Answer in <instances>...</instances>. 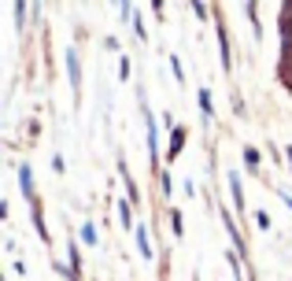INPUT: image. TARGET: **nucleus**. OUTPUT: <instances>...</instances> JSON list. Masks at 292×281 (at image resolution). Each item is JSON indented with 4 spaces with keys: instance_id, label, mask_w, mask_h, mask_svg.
Returning a JSON list of instances; mask_svg holds the SVG:
<instances>
[{
    "instance_id": "f257e3e1",
    "label": "nucleus",
    "mask_w": 292,
    "mask_h": 281,
    "mask_svg": "<svg viewBox=\"0 0 292 281\" xmlns=\"http://www.w3.org/2000/svg\"><path fill=\"white\" fill-rule=\"evenodd\" d=\"M181 145H185V130H174V133H171V155H178Z\"/></svg>"
},
{
    "instance_id": "7ed1b4c3",
    "label": "nucleus",
    "mask_w": 292,
    "mask_h": 281,
    "mask_svg": "<svg viewBox=\"0 0 292 281\" xmlns=\"http://www.w3.org/2000/svg\"><path fill=\"white\" fill-rule=\"evenodd\" d=\"M137 244H141V252H144V255H152V241H148V233H144V229H137Z\"/></svg>"
},
{
    "instance_id": "20e7f679",
    "label": "nucleus",
    "mask_w": 292,
    "mask_h": 281,
    "mask_svg": "<svg viewBox=\"0 0 292 281\" xmlns=\"http://www.w3.org/2000/svg\"><path fill=\"white\" fill-rule=\"evenodd\" d=\"M22 189H26V196H30V189H34V178H30V170H22Z\"/></svg>"
},
{
    "instance_id": "f03ea898",
    "label": "nucleus",
    "mask_w": 292,
    "mask_h": 281,
    "mask_svg": "<svg viewBox=\"0 0 292 281\" xmlns=\"http://www.w3.org/2000/svg\"><path fill=\"white\" fill-rule=\"evenodd\" d=\"M67 67H70V82L78 85V56L74 52H67Z\"/></svg>"
}]
</instances>
